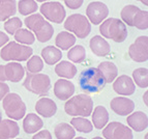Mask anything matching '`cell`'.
Segmentation results:
<instances>
[{
  "label": "cell",
  "mask_w": 148,
  "mask_h": 139,
  "mask_svg": "<svg viewBox=\"0 0 148 139\" xmlns=\"http://www.w3.org/2000/svg\"><path fill=\"white\" fill-rule=\"evenodd\" d=\"M79 84L85 94H97L104 89L106 81L97 67H87L80 74Z\"/></svg>",
  "instance_id": "obj_1"
},
{
  "label": "cell",
  "mask_w": 148,
  "mask_h": 139,
  "mask_svg": "<svg viewBox=\"0 0 148 139\" xmlns=\"http://www.w3.org/2000/svg\"><path fill=\"white\" fill-rule=\"evenodd\" d=\"M26 27L33 31L36 40L40 43H46L52 39L54 34V28L40 14H31L24 21Z\"/></svg>",
  "instance_id": "obj_2"
},
{
  "label": "cell",
  "mask_w": 148,
  "mask_h": 139,
  "mask_svg": "<svg viewBox=\"0 0 148 139\" xmlns=\"http://www.w3.org/2000/svg\"><path fill=\"white\" fill-rule=\"evenodd\" d=\"M93 110V101L87 94H77L66 100L64 105V111L71 116L87 117L91 115Z\"/></svg>",
  "instance_id": "obj_3"
},
{
  "label": "cell",
  "mask_w": 148,
  "mask_h": 139,
  "mask_svg": "<svg viewBox=\"0 0 148 139\" xmlns=\"http://www.w3.org/2000/svg\"><path fill=\"white\" fill-rule=\"evenodd\" d=\"M99 32L103 37L110 39L115 43H122L127 37V29L123 22L116 18L104 20L99 26Z\"/></svg>",
  "instance_id": "obj_4"
},
{
  "label": "cell",
  "mask_w": 148,
  "mask_h": 139,
  "mask_svg": "<svg viewBox=\"0 0 148 139\" xmlns=\"http://www.w3.org/2000/svg\"><path fill=\"white\" fill-rule=\"evenodd\" d=\"M23 86L32 94L45 97L49 94L51 88V80L50 77L46 74H32V73H26V78L23 82Z\"/></svg>",
  "instance_id": "obj_5"
},
{
  "label": "cell",
  "mask_w": 148,
  "mask_h": 139,
  "mask_svg": "<svg viewBox=\"0 0 148 139\" xmlns=\"http://www.w3.org/2000/svg\"><path fill=\"white\" fill-rule=\"evenodd\" d=\"M33 50L27 45H22L17 42H10L0 51V57L5 61H26L32 56Z\"/></svg>",
  "instance_id": "obj_6"
},
{
  "label": "cell",
  "mask_w": 148,
  "mask_h": 139,
  "mask_svg": "<svg viewBox=\"0 0 148 139\" xmlns=\"http://www.w3.org/2000/svg\"><path fill=\"white\" fill-rule=\"evenodd\" d=\"M2 106L5 114L10 119L19 120L26 114V105L18 94L8 92L2 99Z\"/></svg>",
  "instance_id": "obj_7"
},
{
  "label": "cell",
  "mask_w": 148,
  "mask_h": 139,
  "mask_svg": "<svg viewBox=\"0 0 148 139\" xmlns=\"http://www.w3.org/2000/svg\"><path fill=\"white\" fill-rule=\"evenodd\" d=\"M64 28L79 39H85L91 31V25L86 16L73 14L64 22Z\"/></svg>",
  "instance_id": "obj_8"
},
{
  "label": "cell",
  "mask_w": 148,
  "mask_h": 139,
  "mask_svg": "<svg viewBox=\"0 0 148 139\" xmlns=\"http://www.w3.org/2000/svg\"><path fill=\"white\" fill-rule=\"evenodd\" d=\"M40 15L44 18H46L50 22L60 24L65 19V8L61 3L57 1H52V2H45L40 6Z\"/></svg>",
  "instance_id": "obj_9"
},
{
  "label": "cell",
  "mask_w": 148,
  "mask_h": 139,
  "mask_svg": "<svg viewBox=\"0 0 148 139\" xmlns=\"http://www.w3.org/2000/svg\"><path fill=\"white\" fill-rule=\"evenodd\" d=\"M105 139H133V131L125 125L113 122L106 125L103 130Z\"/></svg>",
  "instance_id": "obj_10"
},
{
  "label": "cell",
  "mask_w": 148,
  "mask_h": 139,
  "mask_svg": "<svg viewBox=\"0 0 148 139\" xmlns=\"http://www.w3.org/2000/svg\"><path fill=\"white\" fill-rule=\"evenodd\" d=\"M128 55L136 62H144L148 59V37L141 35L128 48Z\"/></svg>",
  "instance_id": "obj_11"
},
{
  "label": "cell",
  "mask_w": 148,
  "mask_h": 139,
  "mask_svg": "<svg viewBox=\"0 0 148 139\" xmlns=\"http://www.w3.org/2000/svg\"><path fill=\"white\" fill-rule=\"evenodd\" d=\"M25 71L19 62H8V65H0V81H10L14 83L21 81L24 77Z\"/></svg>",
  "instance_id": "obj_12"
},
{
  "label": "cell",
  "mask_w": 148,
  "mask_h": 139,
  "mask_svg": "<svg viewBox=\"0 0 148 139\" xmlns=\"http://www.w3.org/2000/svg\"><path fill=\"white\" fill-rule=\"evenodd\" d=\"M86 15L89 22L94 25H99L107 19L109 15V8L105 3L101 1H94L88 4L86 8Z\"/></svg>",
  "instance_id": "obj_13"
},
{
  "label": "cell",
  "mask_w": 148,
  "mask_h": 139,
  "mask_svg": "<svg viewBox=\"0 0 148 139\" xmlns=\"http://www.w3.org/2000/svg\"><path fill=\"white\" fill-rule=\"evenodd\" d=\"M113 89L120 96H131L136 90V84L131 77L121 75L113 81Z\"/></svg>",
  "instance_id": "obj_14"
},
{
  "label": "cell",
  "mask_w": 148,
  "mask_h": 139,
  "mask_svg": "<svg viewBox=\"0 0 148 139\" xmlns=\"http://www.w3.org/2000/svg\"><path fill=\"white\" fill-rule=\"evenodd\" d=\"M110 107L116 114L125 116L131 114L135 109V103L131 99L124 97H117L114 98L110 102Z\"/></svg>",
  "instance_id": "obj_15"
},
{
  "label": "cell",
  "mask_w": 148,
  "mask_h": 139,
  "mask_svg": "<svg viewBox=\"0 0 148 139\" xmlns=\"http://www.w3.org/2000/svg\"><path fill=\"white\" fill-rule=\"evenodd\" d=\"M75 92V85L67 79H59L54 84V94L61 101H66Z\"/></svg>",
  "instance_id": "obj_16"
},
{
  "label": "cell",
  "mask_w": 148,
  "mask_h": 139,
  "mask_svg": "<svg viewBox=\"0 0 148 139\" xmlns=\"http://www.w3.org/2000/svg\"><path fill=\"white\" fill-rule=\"evenodd\" d=\"M89 47L92 53L99 57H105L111 52L109 43L101 35H94L89 42Z\"/></svg>",
  "instance_id": "obj_17"
},
{
  "label": "cell",
  "mask_w": 148,
  "mask_h": 139,
  "mask_svg": "<svg viewBox=\"0 0 148 139\" xmlns=\"http://www.w3.org/2000/svg\"><path fill=\"white\" fill-rule=\"evenodd\" d=\"M35 110L45 118H49L56 114L57 105L53 100L49 98H40L35 104Z\"/></svg>",
  "instance_id": "obj_18"
},
{
  "label": "cell",
  "mask_w": 148,
  "mask_h": 139,
  "mask_svg": "<svg viewBox=\"0 0 148 139\" xmlns=\"http://www.w3.org/2000/svg\"><path fill=\"white\" fill-rule=\"evenodd\" d=\"M126 122L134 131L142 132L148 127V116L142 111H136L131 113L126 118Z\"/></svg>",
  "instance_id": "obj_19"
},
{
  "label": "cell",
  "mask_w": 148,
  "mask_h": 139,
  "mask_svg": "<svg viewBox=\"0 0 148 139\" xmlns=\"http://www.w3.org/2000/svg\"><path fill=\"white\" fill-rule=\"evenodd\" d=\"M20 133V129L14 119L0 120V139H12Z\"/></svg>",
  "instance_id": "obj_20"
},
{
  "label": "cell",
  "mask_w": 148,
  "mask_h": 139,
  "mask_svg": "<svg viewBox=\"0 0 148 139\" xmlns=\"http://www.w3.org/2000/svg\"><path fill=\"white\" fill-rule=\"evenodd\" d=\"M44 127V122L35 113H28L23 120V130L27 134H33Z\"/></svg>",
  "instance_id": "obj_21"
},
{
  "label": "cell",
  "mask_w": 148,
  "mask_h": 139,
  "mask_svg": "<svg viewBox=\"0 0 148 139\" xmlns=\"http://www.w3.org/2000/svg\"><path fill=\"white\" fill-rule=\"evenodd\" d=\"M92 125L95 129L101 130L109 122V113L104 106H96L91 112Z\"/></svg>",
  "instance_id": "obj_22"
},
{
  "label": "cell",
  "mask_w": 148,
  "mask_h": 139,
  "mask_svg": "<svg viewBox=\"0 0 148 139\" xmlns=\"http://www.w3.org/2000/svg\"><path fill=\"white\" fill-rule=\"evenodd\" d=\"M55 73L60 78L73 79L77 75V67L72 62L66 61V60H61V61L57 62L56 67H55Z\"/></svg>",
  "instance_id": "obj_23"
},
{
  "label": "cell",
  "mask_w": 148,
  "mask_h": 139,
  "mask_svg": "<svg viewBox=\"0 0 148 139\" xmlns=\"http://www.w3.org/2000/svg\"><path fill=\"white\" fill-rule=\"evenodd\" d=\"M101 74L103 75L106 83H111L114 80L116 79V77L118 76V69L113 62L111 61H104L101 62L97 67Z\"/></svg>",
  "instance_id": "obj_24"
},
{
  "label": "cell",
  "mask_w": 148,
  "mask_h": 139,
  "mask_svg": "<svg viewBox=\"0 0 148 139\" xmlns=\"http://www.w3.org/2000/svg\"><path fill=\"white\" fill-rule=\"evenodd\" d=\"M42 57L47 65H56L62 58L61 50L54 46H47L42 50Z\"/></svg>",
  "instance_id": "obj_25"
},
{
  "label": "cell",
  "mask_w": 148,
  "mask_h": 139,
  "mask_svg": "<svg viewBox=\"0 0 148 139\" xmlns=\"http://www.w3.org/2000/svg\"><path fill=\"white\" fill-rule=\"evenodd\" d=\"M17 3L16 0H0V22L6 21L16 15Z\"/></svg>",
  "instance_id": "obj_26"
},
{
  "label": "cell",
  "mask_w": 148,
  "mask_h": 139,
  "mask_svg": "<svg viewBox=\"0 0 148 139\" xmlns=\"http://www.w3.org/2000/svg\"><path fill=\"white\" fill-rule=\"evenodd\" d=\"M54 134L57 139H74L76 136V131L72 125L60 122L55 126Z\"/></svg>",
  "instance_id": "obj_27"
},
{
  "label": "cell",
  "mask_w": 148,
  "mask_h": 139,
  "mask_svg": "<svg viewBox=\"0 0 148 139\" xmlns=\"http://www.w3.org/2000/svg\"><path fill=\"white\" fill-rule=\"evenodd\" d=\"M76 43V36L69 31H61L58 33L55 40V44L61 50H69L72 48Z\"/></svg>",
  "instance_id": "obj_28"
},
{
  "label": "cell",
  "mask_w": 148,
  "mask_h": 139,
  "mask_svg": "<svg viewBox=\"0 0 148 139\" xmlns=\"http://www.w3.org/2000/svg\"><path fill=\"white\" fill-rule=\"evenodd\" d=\"M140 8L136 5L130 4L125 5L122 10H121L120 16L121 19H122V22L124 24H127L128 26H134V20H135V17L137 16L139 12H140Z\"/></svg>",
  "instance_id": "obj_29"
},
{
  "label": "cell",
  "mask_w": 148,
  "mask_h": 139,
  "mask_svg": "<svg viewBox=\"0 0 148 139\" xmlns=\"http://www.w3.org/2000/svg\"><path fill=\"white\" fill-rule=\"evenodd\" d=\"M71 125L73 126L74 129H76L78 132H82V133H90L93 130L92 122L82 116L74 117L71 120Z\"/></svg>",
  "instance_id": "obj_30"
},
{
  "label": "cell",
  "mask_w": 148,
  "mask_h": 139,
  "mask_svg": "<svg viewBox=\"0 0 148 139\" xmlns=\"http://www.w3.org/2000/svg\"><path fill=\"white\" fill-rule=\"evenodd\" d=\"M67 58L75 63H82L86 59V50L82 45L75 46L67 52Z\"/></svg>",
  "instance_id": "obj_31"
},
{
  "label": "cell",
  "mask_w": 148,
  "mask_h": 139,
  "mask_svg": "<svg viewBox=\"0 0 148 139\" xmlns=\"http://www.w3.org/2000/svg\"><path fill=\"white\" fill-rule=\"evenodd\" d=\"M133 81L141 88L148 87V70L146 67H139L133 72Z\"/></svg>",
  "instance_id": "obj_32"
},
{
  "label": "cell",
  "mask_w": 148,
  "mask_h": 139,
  "mask_svg": "<svg viewBox=\"0 0 148 139\" xmlns=\"http://www.w3.org/2000/svg\"><path fill=\"white\" fill-rule=\"evenodd\" d=\"M14 35H15V40L17 41V43L22 44V45H32L35 42L34 34L29 29L20 28L19 30L16 31Z\"/></svg>",
  "instance_id": "obj_33"
},
{
  "label": "cell",
  "mask_w": 148,
  "mask_h": 139,
  "mask_svg": "<svg viewBox=\"0 0 148 139\" xmlns=\"http://www.w3.org/2000/svg\"><path fill=\"white\" fill-rule=\"evenodd\" d=\"M37 8L38 5L35 0H20L18 3V10L23 16L34 14Z\"/></svg>",
  "instance_id": "obj_34"
},
{
  "label": "cell",
  "mask_w": 148,
  "mask_h": 139,
  "mask_svg": "<svg viewBox=\"0 0 148 139\" xmlns=\"http://www.w3.org/2000/svg\"><path fill=\"white\" fill-rule=\"evenodd\" d=\"M26 67H27V71L29 73L36 74V73H40L42 71V69H44V61H42V57L37 56V55L30 56V58L28 59L27 65H26Z\"/></svg>",
  "instance_id": "obj_35"
},
{
  "label": "cell",
  "mask_w": 148,
  "mask_h": 139,
  "mask_svg": "<svg viewBox=\"0 0 148 139\" xmlns=\"http://www.w3.org/2000/svg\"><path fill=\"white\" fill-rule=\"evenodd\" d=\"M22 21L20 20V18L18 17H12L10 19L5 21L4 23V30L10 34L14 35L16 33L17 30H19L20 28H22Z\"/></svg>",
  "instance_id": "obj_36"
},
{
  "label": "cell",
  "mask_w": 148,
  "mask_h": 139,
  "mask_svg": "<svg viewBox=\"0 0 148 139\" xmlns=\"http://www.w3.org/2000/svg\"><path fill=\"white\" fill-rule=\"evenodd\" d=\"M134 26L140 30H145L148 28V12L142 10L137 14L134 20Z\"/></svg>",
  "instance_id": "obj_37"
},
{
  "label": "cell",
  "mask_w": 148,
  "mask_h": 139,
  "mask_svg": "<svg viewBox=\"0 0 148 139\" xmlns=\"http://www.w3.org/2000/svg\"><path fill=\"white\" fill-rule=\"evenodd\" d=\"M65 5L71 10H78L82 6L84 0H63Z\"/></svg>",
  "instance_id": "obj_38"
},
{
  "label": "cell",
  "mask_w": 148,
  "mask_h": 139,
  "mask_svg": "<svg viewBox=\"0 0 148 139\" xmlns=\"http://www.w3.org/2000/svg\"><path fill=\"white\" fill-rule=\"evenodd\" d=\"M32 139H52V135L48 130H42V131L37 132Z\"/></svg>",
  "instance_id": "obj_39"
},
{
  "label": "cell",
  "mask_w": 148,
  "mask_h": 139,
  "mask_svg": "<svg viewBox=\"0 0 148 139\" xmlns=\"http://www.w3.org/2000/svg\"><path fill=\"white\" fill-rule=\"evenodd\" d=\"M10 92V87L6 83L0 81V101H2L3 98Z\"/></svg>",
  "instance_id": "obj_40"
},
{
  "label": "cell",
  "mask_w": 148,
  "mask_h": 139,
  "mask_svg": "<svg viewBox=\"0 0 148 139\" xmlns=\"http://www.w3.org/2000/svg\"><path fill=\"white\" fill-rule=\"evenodd\" d=\"M8 41H10V39H8V34L4 33L3 31H0V48L3 47L4 45H6L8 43Z\"/></svg>",
  "instance_id": "obj_41"
},
{
  "label": "cell",
  "mask_w": 148,
  "mask_h": 139,
  "mask_svg": "<svg viewBox=\"0 0 148 139\" xmlns=\"http://www.w3.org/2000/svg\"><path fill=\"white\" fill-rule=\"evenodd\" d=\"M147 97H148V92H146L145 94H144V96H143V100H144V102H145V105H146V106H147V105H148Z\"/></svg>",
  "instance_id": "obj_42"
},
{
  "label": "cell",
  "mask_w": 148,
  "mask_h": 139,
  "mask_svg": "<svg viewBox=\"0 0 148 139\" xmlns=\"http://www.w3.org/2000/svg\"><path fill=\"white\" fill-rule=\"evenodd\" d=\"M137 1H140V2H142L144 5H148V0H137Z\"/></svg>",
  "instance_id": "obj_43"
},
{
  "label": "cell",
  "mask_w": 148,
  "mask_h": 139,
  "mask_svg": "<svg viewBox=\"0 0 148 139\" xmlns=\"http://www.w3.org/2000/svg\"><path fill=\"white\" fill-rule=\"evenodd\" d=\"M36 2H47V1H49V0H35Z\"/></svg>",
  "instance_id": "obj_44"
},
{
  "label": "cell",
  "mask_w": 148,
  "mask_h": 139,
  "mask_svg": "<svg viewBox=\"0 0 148 139\" xmlns=\"http://www.w3.org/2000/svg\"><path fill=\"white\" fill-rule=\"evenodd\" d=\"M92 139H103V137H99V136H97V137H94V138H92Z\"/></svg>",
  "instance_id": "obj_45"
},
{
  "label": "cell",
  "mask_w": 148,
  "mask_h": 139,
  "mask_svg": "<svg viewBox=\"0 0 148 139\" xmlns=\"http://www.w3.org/2000/svg\"><path fill=\"white\" fill-rule=\"evenodd\" d=\"M75 139H86V138H84V137H77V138H75Z\"/></svg>",
  "instance_id": "obj_46"
},
{
  "label": "cell",
  "mask_w": 148,
  "mask_h": 139,
  "mask_svg": "<svg viewBox=\"0 0 148 139\" xmlns=\"http://www.w3.org/2000/svg\"><path fill=\"white\" fill-rule=\"evenodd\" d=\"M2 119V114H1V111H0V120Z\"/></svg>",
  "instance_id": "obj_47"
},
{
  "label": "cell",
  "mask_w": 148,
  "mask_h": 139,
  "mask_svg": "<svg viewBox=\"0 0 148 139\" xmlns=\"http://www.w3.org/2000/svg\"><path fill=\"white\" fill-rule=\"evenodd\" d=\"M147 137H148V136H147V134H146V135H145V139H147Z\"/></svg>",
  "instance_id": "obj_48"
},
{
  "label": "cell",
  "mask_w": 148,
  "mask_h": 139,
  "mask_svg": "<svg viewBox=\"0 0 148 139\" xmlns=\"http://www.w3.org/2000/svg\"><path fill=\"white\" fill-rule=\"evenodd\" d=\"M12 139H14V138H12ZM19 139H20V138H19Z\"/></svg>",
  "instance_id": "obj_49"
}]
</instances>
